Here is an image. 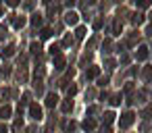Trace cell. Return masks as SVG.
<instances>
[{
  "instance_id": "1",
  "label": "cell",
  "mask_w": 152,
  "mask_h": 133,
  "mask_svg": "<svg viewBox=\"0 0 152 133\" xmlns=\"http://www.w3.org/2000/svg\"><path fill=\"white\" fill-rule=\"evenodd\" d=\"M29 114H31V118L40 121V118H42V108H40L38 104H31V106H29Z\"/></svg>"
},
{
  "instance_id": "2",
  "label": "cell",
  "mask_w": 152,
  "mask_h": 133,
  "mask_svg": "<svg viewBox=\"0 0 152 133\" xmlns=\"http://www.w3.org/2000/svg\"><path fill=\"white\" fill-rule=\"evenodd\" d=\"M131 121H133V114H131V112H125V114H123V118H121V127L131 125Z\"/></svg>"
},
{
  "instance_id": "3",
  "label": "cell",
  "mask_w": 152,
  "mask_h": 133,
  "mask_svg": "<svg viewBox=\"0 0 152 133\" xmlns=\"http://www.w3.org/2000/svg\"><path fill=\"white\" fill-rule=\"evenodd\" d=\"M56 102H58V98H56V94H50V96L46 98V104H48V106H54Z\"/></svg>"
},
{
  "instance_id": "4",
  "label": "cell",
  "mask_w": 152,
  "mask_h": 133,
  "mask_svg": "<svg viewBox=\"0 0 152 133\" xmlns=\"http://www.w3.org/2000/svg\"><path fill=\"white\" fill-rule=\"evenodd\" d=\"M67 23H69V25H75V23H77V15H75V13H69V15H67Z\"/></svg>"
},
{
  "instance_id": "5",
  "label": "cell",
  "mask_w": 152,
  "mask_h": 133,
  "mask_svg": "<svg viewBox=\"0 0 152 133\" xmlns=\"http://www.w3.org/2000/svg\"><path fill=\"white\" fill-rule=\"evenodd\" d=\"M135 56H137V58H140V60H144V58H146V56H148V52H146V48H144V46H142V48H140V50H137V54H135Z\"/></svg>"
},
{
  "instance_id": "6",
  "label": "cell",
  "mask_w": 152,
  "mask_h": 133,
  "mask_svg": "<svg viewBox=\"0 0 152 133\" xmlns=\"http://www.w3.org/2000/svg\"><path fill=\"white\" fill-rule=\"evenodd\" d=\"M83 36H86V29H83V27H77V31H75V38H77V40H81Z\"/></svg>"
},
{
  "instance_id": "7",
  "label": "cell",
  "mask_w": 152,
  "mask_h": 133,
  "mask_svg": "<svg viewBox=\"0 0 152 133\" xmlns=\"http://www.w3.org/2000/svg\"><path fill=\"white\" fill-rule=\"evenodd\" d=\"M9 114H11V108H9V106H4L2 110H0V116H4V118H7Z\"/></svg>"
},
{
  "instance_id": "8",
  "label": "cell",
  "mask_w": 152,
  "mask_h": 133,
  "mask_svg": "<svg viewBox=\"0 0 152 133\" xmlns=\"http://www.w3.org/2000/svg\"><path fill=\"white\" fill-rule=\"evenodd\" d=\"M50 33H52L50 29H42V33H40V38H42V40H46V38H50Z\"/></svg>"
},
{
  "instance_id": "9",
  "label": "cell",
  "mask_w": 152,
  "mask_h": 133,
  "mask_svg": "<svg viewBox=\"0 0 152 133\" xmlns=\"http://www.w3.org/2000/svg\"><path fill=\"white\" fill-rule=\"evenodd\" d=\"M98 75V67H92L90 71H88V77H96Z\"/></svg>"
},
{
  "instance_id": "10",
  "label": "cell",
  "mask_w": 152,
  "mask_h": 133,
  "mask_svg": "<svg viewBox=\"0 0 152 133\" xmlns=\"http://www.w3.org/2000/svg\"><path fill=\"white\" fill-rule=\"evenodd\" d=\"M104 121H106V123H113V121H115V114H113V112H106V114H104Z\"/></svg>"
},
{
  "instance_id": "11",
  "label": "cell",
  "mask_w": 152,
  "mask_h": 133,
  "mask_svg": "<svg viewBox=\"0 0 152 133\" xmlns=\"http://www.w3.org/2000/svg\"><path fill=\"white\" fill-rule=\"evenodd\" d=\"M142 21H144V15H133V23H137V25H140Z\"/></svg>"
},
{
  "instance_id": "12",
  "label": "cell",
  "mask_w": 152,
  "mask_h": 133,
  "mask_svg": "<svg viewBox=\"0 0 152 133\" xmlns=\"http://www.w3.org/2000/svg\"><path fill=\"white\" fill-rule=\"evenodd\" d=\"M23 23H25V19H23V17H17V19H15V27H21Z\"/></svg>"
},
{
  "instance_id": "13",
  "label": "cell",
  "mask_w": 152,
  "mask_h": 133,
  "mask_svg": "<svg viewBox=\"0 0 152 133\" xmlns=\"http://www.w3.org/2000/svg\"><path fill=\"white\" fill-rule=\"evenodd\" d=\"M63 65H65V60H63V56H58V58H56V69L61 71V69H63Z\"/></svg>"
},
{
  "instance_id": "14",
  "label": "cell",
  "mask_w": 152,
  "mask_h": 133,
  "mask_svg": "<svg viewBox=\"0 0 152 133\" xmlns=\"http://www.w3.org/2000/svg\"><path fill=\"white\" fill-rule=\"evenodd\" d=\"M71 108H73V102H65L63 104V110H71Z\"/></svg>"
},
{
  "instance_id": "15",
  "label": "cell",
  "mask_w": 152,
  "mask_h": 133,
  "mask_svg": "<svg viewBox=\"0 0 152 133\" xmlns=\"http://www.w3.org/2000/svg\"><path fill=\"white\" fill-rule=\"evenodd\" d=\"M75 92H77V87H75V85H71V87H69V89H67V94H69V96H73V94H75Z\"/></svg>"
},
{
  "instance_id": "16",
  "label": "cell",
  "mask_w": 152,
  "mask_h": 133,
  "mask_svg": "<svg viewBox=\"0 0 152 133\" xmlns=\"http://www.w3.org/2000/svg\"><path fill=\"white\" fill-rule=\"evenodd\" d=\"M83 127H86V129H92V127H94V121H86Z\"/></svg>"
},
{
  "instance_id": "17",
  "label": "cell",
  "mask_w": 152,
  "mask_h": 133,
  "mask_svg": "<svg viewBox=\"0 0 152 133\" xmlns=\"http://www.w3.org/2000/svg\"><path fill=\"white\" fill-rule=\"evenodd\" d=\"M50 52H52V54H58V46H56V44H54V46H50Z\"/></svg>"
},
{
  "instance_id": "18",
  "label": "cell",
  "mask_w": 152,
  "mask_h": 133,
  "mask_svg": "<svg viewBox=\"0 0 152 133\" xmlns=\"http://www.w3.org/2000/svg\"><path fill=\"white\" fill-rule=\"evenodd\" d=\"M75 4V0H67V7H73Z\"/></svg>"
},
{
  "instance_id": "19",
  "label": "cell",
  "mask_w": 152,
  "mask_h": 133,
  "mask_svg": "<svg viewBox=\"0 0 152 133\" xmlns=\"http://www.w3.org/2000/svg\"><path fill=\"white\" fill-rule=\"evenodd\" d=\"M0 133H7V127H0Z\"/></svg>"
},
{
  "instance_id": "20",
  "label": "cell",
  "mask_w": 152,
  "mask_h": 133,
  "mask_svg": "<svg viewBox=\"0 0 152 133\" xmlns=\"http://www.w3.org/2000/svg\"><path fill=\"white\" fill-rule=\"evenodd\" d=\"M148 36H152V27H148Z\"/></svg>"
},
{
  "instance_id": "21",
  "label": "cell",
  "mask_w": 152,
  "mask_h": 133,
  "mask_svg": "<svg viewBox=\"0 0 152 133\" xmlns=\"http://www.w3.org/2000/svg\"><path fill=\"white\" fill-rule=\"evenodd\" d=\"M0 15H2V11H0Z\"/></svg>"
}]
</instances>
